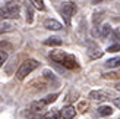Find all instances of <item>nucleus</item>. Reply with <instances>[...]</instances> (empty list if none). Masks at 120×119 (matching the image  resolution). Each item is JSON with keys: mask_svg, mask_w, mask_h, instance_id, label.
<instances>
[{"mask_svg": "<svg viewBox=\"0 0 120 119\" xmlns=\"http://www.w3.org/2000/svg\"><path fill=\"white\" fill-rule=\"evenodd\" d=\"M78 96H79V94H78V93L72 91L70 94H68V96H66V99H64V100H66V102H68V103H70V102H73V100H75L73 97H78Z\"/></svg>", "mask_w": 120, "mask_h": 119, "instance_id": "24", "label": "nucleus"}, {"mask_svg": "<svg viewBox=\"0 0 120 119\" xmlns=\"http://www.w3.org/2000/svg\"><path fill=\"white\" fill-rule=\"evenodd\" d=\"M113 32V28H111V25L110 24H105V25H103L101 27V29H100V32H98V35L101 38H107L109 35Z\"/></svg>", "mask_w": 120, "mask_h": 119, "instance_id": "11", "label": "nucleus"}, {"mask_svg": "<svg viewBox=\"0 0 120 119\" xmlns=\"http://www.w3.org/2000/svg\"><path fill=\"white\" fill-rule=\"evenodd\" d=\"M44 28H45V29H50V31H59V29L63 28V25H62L59 21L49 18V19L44 21Z\"/></svg>", "mask_w": 120, "mask_h": 119, "instance_id": "6", "label": "nucleus"}, {"mask_svg": "<svg viewBox=\"0 0 120 119\" xmlns=\"http://www.w3.org/2000/svg\"><path fill=\"white\" fill-rule=\"evenodd\" d=\"M32 21H34L32 9H31V6H28V8H26V22H28V24H32Z\"/></svg>", "mask_w": 120, "mask_h": 119, "instance_id": "22", "label": "nucleus"}, {"mask_svg": "<svg viewBox=\"0 0 120 119\" xmlns=\"http://www.w3.org/2000/svg\"><path fill=\"white\" fill-rule=\"evenodd\" d=\"M60 115L63 116V119H73L75 115H76V110H75L73 106L68 104V106H64V107L60 110Z\"/></svg>", "mask_w": 120, "mask_h": 119, "instance_id": "7", "label": "nucleus"}, {"mask_svg": "<svg viewBox=\"0 0 120 119\" xmlns=\"http://www.w3.org/2000/svg\"><path fill=\"white\" fill-rule=\"evenodd\" d=\"M105 79H120V71H111L103 75Z\"/></svg>", "mask_w": 120, "mask_h": 119, "instance_id": "18", "label": "nucleus"}, {"mask_svg": "<svg viewBox=\"0 0 120 119\" xmlns=\"http://www.w3.org/2000/svg\"><path fill=\"white\" fill-rule=\"evenodd\" d=\"M60 112L57 109H51L50 112H47V113L44 115V119H60Z\"/></svg>", "mask_w": 120, "mask_h": 119, "instance_id": "14", "label": "nucleus"}, {"mask_svg": "<svg viewBox=\"0 0 120 119\" xmlns=\"http://www.w3.org/2000/svg\"><path fill=\"white\" fill-rule=\"evenodd\" d=\"M60 63H62L64 68L70 69V71H73V69H78V68H79V63H78L76 57H75L73 55H69V53H66V55L63 56V59H62V62H60Z\"/></svg>", "mask_w": 120, "mask_h": 119, "instance_id": "5", "label": "nucleus"}, {"mask_svg": "<svg viewBox=\"0 0 120 119\" xmlns=\"http://www.w3.org/2000/svg\"><path fill=\"white\" fill-rule=\"evenodd\" d=\"M103 55H104V52H103V50H100L98 47H97V49H92L91 52L88 53L89 59H92V60H94V59H100V57L103 56Z\"/></svg>", "mask_w": 120, "mask_h": 119, "instance_id": "17", "label": "nucleus"}, {"mask_svg": "<svg viewBox=\"0 0 120 119\" xmlns=\"http://www.w3.org/2000/svg\"><path fill=\"white\" fill-rule=\"evenodd\" d=\"M119 119H120V118H119Z\"/></svg>", "mask_w": 120, "mask_h": 119, "instance_id": "29", "label": "nucleus"}, {"mask_svg": "<svg viewBox=\"0 0 120 119\" xmlns=\"http://www.w3.org/2000/svg\"><path fill=\"white\" fill-rule=\"evenodd\" d=\"M89 99L97 100V102H104V100H109V94L104 91H98V90H92L89 93Z\"/></svg>", "mask_w": 120, "mask_h": 119, "instance_id": "8", "label": "nucleus"}, {"mask_svg": "<svg viewBox=\"0 0 120 119\" xmlns=\"http://www.w3.org/2000/svg\"><path fill=\"white\" fill-rule=\"evenodd\" d=\"M44 44L45 46H62V40L59 37H50V38L44 40Z\"/></svg>", "mask_w": 120, "mask_h": 119, "instance_id": "15", "label": "nucleus"}, {"mask_svg": "<svg viewBox=\"0 0 120 119\" xmlns=\"http://www.w3.org/2000/svg\"><path fill=\"white\" fill-rule=\"evenodd\" d=\"M76 12V4L73 2H64L62 3V8H60V13H62L63 19H64V24L68 27H70L72 24V16Z\"/></svg>", "mask_w": 120, "mask_h": 119, "instance_id": "4", "label": "nucleus"}, {"mask_svg": "<svg viewBox=\"0 0 120 119\" xmlns=\"http://www.w3.org/2000/svg\"><path fill=\"white\" fill-rule=\"evenodd\" d=\"M116 90H119V91H120V82H117V84H116Z\"/></svg>", "mask_w": 120, "mask_h": 119, "instance_id": "28", "label": "nucleus"}, {"mask_svg": "<svg viewBox=\"0 0 120 119\" xmlns=\"http://www.w3.org/2000/svg\"><path fill=\"white\" fill-rule=\"evenodd\" d=\"M111 113H113V109L110 106H101V107H98V115L100 116H110Z\"/></svg>", "mask_w": 120, "mask_h": 119, "instance_id": "16", "label": "nucleus"}, {"mask_svg": "<svg viewBox=\"0 0 120 119\" xmlns=\"http://www.w3.org/2000/svg\"><path fill=\"white\" fill-rule=\"evenodd\" d=\"M8 57H9V52L4 49H0V66H3V63L8 60Z\"/></svg>", "mask_w": 120, "mask_h": 119, "instance_id": "21", "label": "nucleus"}, {"mask_svg": "<svg viewBox=\"0 0 120 119\" xmlns=\"http://www.w3.org/2000/svg\"><path fill=\"white\" fill-rule=\"evenodd\" d=\"M113 38H114V41H119V40H120V29L113 31Z\"/></svg>", "mask_w": 120, "mask_h": 119, "instance_id": "25", "label": "nucleus"}, {"mask_svg": "<svg viewBox=\"0 0 120 119\" xmlns=\"http://www.w3.org/2000/svg\"><path fill=\"white\" fill-rule=\"evenodd\" d=\"M29 3H31V6L32 8H35L37 10H45V4H44V2L43 0H29Z\"/></svg>", "mask_w": 120, "mask_h": 119, "instance_id": "13", "label": "nucleus"}, {"mask_svg": "<svg viewBox=\"0 0 120 119\" xmlns=\"http://www.w3.org/2000/svg\"><path fill=\"white\" fill-rule=\"evenodd\" d=\"M119 50H120V44H119V43L113 44V46H109V49H107V52H109V53H116V52H119Z\"/></svg>", "mask_w": 120, "mask_h": 119, "instance_id": "23", "label": "nucleus"}, {"mask_svg": "<svg viewBox=\"0 0 120 119\" xmlns=\"http://www.w3.org/2000/svg\"><path fill=\"white\" fill-rule=\"evenodd\" d=\"M105 68H110V69H114V68H120V56H117V57H111V59H109L105 63Z\"/></svg>", "mask_w": 120, "mask_h": 119, "instance_id": "12", "label": "nucleus"}, {"mask_svg": "<svg viewBox=\"0 0 120 119\" xmlns=\"http://www.w3.org/2000/svg\"><path fill=\"white\" fill-rule=\"evenodd\" d=\"M103 2H105V0H92V4H100Z\"/></svg>", "mask_w": 120, "mask_h": 119, "instance_id": "27", "label": "nucleus"}, {"mask_svg": "<svg viewBox=\"0 0 120 119\" xmlns=\"http://www.w3.org/2000/svg\"><path fill=\"white\" fill-rule=\"evenodd\" d=\"M21 13L19 0H10L8 4L0 8V19H18Z\"/></svg>", "mask_w": 120, "mask_h": 119, "instance_id": "1", "label": "nucleus"}, {"mask_svg": "<svg viewBox=\"0 0 120 119\" xmlns=\"http://www.w3.org/2000/svg\"><path fill=\"white\" fill-rule=\"evenodd\" d=\"M59 97V93H53V94H49L47 97H44V99H41V100H37V102H32L31 103V106H29V110L32 112V113H37V112H40V110H43L47 104H50V103H53L54 100Z\"/></svg>", "mask_w": 120, "mask_h": 119, "instance_id": "3", "label": "nucleus"}, {"mask_svg": "<svg viewBox=\"0 0 120 119\" xmlns=\"http://www.w3.org/2000/svg\"><path fill=\"white\" fill-rule=\"evenodd\" d=\"M64 55H66V52H63V50H53V52H50V55H49V56H50L51 60H54V62L60 63Z\"/></svg>", "mask_w": 120, "mask_h": 119, "instance_id": "10", "label": "nucleus"}, {"mask_svg": "<svg viewBox=\"0 0 120 119\" xmlns=\"http://www.w3.org/2000/svg\"><path fill=\"white\" fill-rule=\"evenodd\" d=\"M89 107V104H88V102L86 100H82V102H79V104H78V107H76V110H79L81 113H85L86 112V109Z\"/></svg>", "mask_w": 120, "mask_h": 119, "instance_id": "20", "label": "nucleus"}, {"mask_svg": "<svg viewBox=\"0 0 120 119\" xmlns=\"http://www.w3.org/2000/svg\"><path fill=\"white\" fill-rule=\"evenodd\" d=\"M114 106H116V107H119V109H120V97L114 99Z\"/></svg>", "mask_w": 120, "mask_h": 119, "instance_id": "26", "label": "nucleus"}, {"mask_svg": "<svg viewBox=\"0 0 120 119\" xmlns=\"http://www.w3.org/2000/svg\"><path fill=\"white\" fill-rule=\"evenodd\" d=\"M104 13H105L104 10H100V12H95V13H94V18H92V22H94V25H95V27H97V24H100V22H101V19H103V16H104Z\"/></svg>", "mask_w": 120, "mask_h": 119, "instance_id": "19", "label": "nucleus"}, {"mask_svg": "<svg viewBox=\"0 0 120 119\" xmlns=\"http://www.w3.org/2000/svg\"><path fill=\"white\" fill-rule=\"evenodd\" d=\"M15 28H16V25H15V24H12V22H8L6 19L0 21V34L12 32V31H15Z\"/></svg>", "mask_w": 120, "mask_h": 119, "instance_id": "9", "label": "nucleus"}, {"mask_svg": "<svg viewBox=\"0 0 120 119\" xmlns=\"http://www.w3.org/2000/svg\"><path fill=\"white\" fill-rule=\"evenodd\" d=\"M38 66H40V63L35 60V59H28V60L23 62L21 66H19V69L16 71V78L19 79V81L25 79L26 75H29L34 69H37Z\"/></svg>", "mask_w": 120, "mask_h": 119, "instance_id": "2", "label": "nucleus"}]
</instances>
